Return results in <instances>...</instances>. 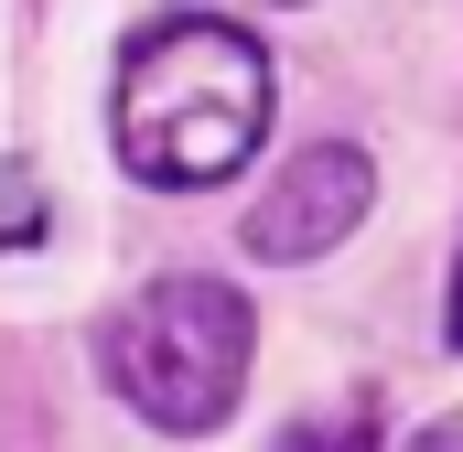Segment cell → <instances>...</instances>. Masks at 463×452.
Wrapping results in <instances>:
<instances>
[{
    "instance_id": "obj_7",
    "label": "cell",
    "mask_w": 463,
    "mask_h": 452,
    "mask_svg": "<svg viewBox=\"0 0 463 452\" xmlns=\"http://www.w3.org/2000/svg\"><path fill=\"white\" fill-rule=\"evenodd\" d=\"M453 344H463V269H453Z\"/></svg>"
},
{
    "instance_id": "obj_2",
    "label": "cell",
    "mask_w": 463,
    "mask_h": 452,
    "mask_svg": "<svg viewBox=\"0 0 463 452\" xmlns=\"http://www.w3.org/2000/svg\"><path fill=\"white\" fill-rule=\"evenodd\" d=\"M248 302L205 269H173L109 313V388L151 431H216L248 388Z\"/></svg>"
},
{
    "instance_id": "obj_6",
    "label": "cell",
    "mask_w": 463,
    "mask_h": 452,
    "mask_svg": "<svg viewBox=\"0 0 463 452\" xmlns=\"http://www.w3.org/2000/svg\"><path fill=\"white\" fill-rule=\"evenodd\" d=\"M280 452H366V431H355V420H345V431H291Z\"/></svg>"
},
{
    "instance_id": "obj_1",
    "label": "cell",
    "mask_w": 463,
    "mask_h": 452,
    "mask_svg": "<svg viewBox=\"0 0 463 452\" xmlns=\"http://www.w3.org/2000/svg\"><path fill=\"white\" fill-rule=\"evenodd\" d=\"M269 129V54L227 22H162L118 65V162L140 184H227Z\"/></svg>"
},
{
    "instance_id": "obj_5",
    "label": "cell",
    "mask_w": 463,
    "mask_h": 452,
    "mask_svg": "<svg viewBox=\"0 0 463 452\" xmlns=\"http://www.w3.org/2000/svg\"><path fill=\"white\" fill-rule=\"evenodd\" d=\"M410 452H463V410H442V420H420V431H410Z\"/></svg>"
},
{
    "instance_id": "obj_4",
    "label": "cell",
    "mask_w": 463,
    "mask_h": 452,
    "mask_svg": "<svg viewBox=\"0 0 463 452\" xmlns=\"http://www.w3.org/2000/svg\"><path fill=\"white\" fill-rule=\"evenodd\" d=\"M22 237H43V184L22 162H0V248H22Z\"/></svg>"
},
{
    "instance_id": "obj_3",
    "label": "cell",
    "mask_w": 463,
    "mask_h": 452,
    "mask_svg": "<svg viewBox=\"0 0 463 452\" xmlns=\"http://www.w3.org/2000/svg\"><path fill=\"white\" fill-rule=\"evenodd\" d=\"M366 205H377V162L355 151V140H313V151H291L269 184H259V205L237 216V237H248V259H324V248H345L355 226H366Z\"/></svg>"
}]
</instances>
